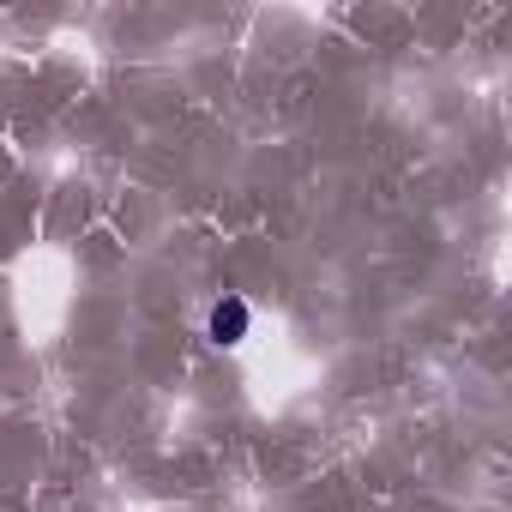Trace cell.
<instances>
[{"label": "cell", "mask_w": 512, "mask_h": 512, "mask_svg": "<svg viewBox=\"0 0 512 512\" xmlns=\"http://www.w3.org/2000/svg\"><path fill=\"white\" fill-rule=\"evenodd\" d=\"M241 338H247V302H241V296H223V302L211 308V344L229 350V344H241Z\"/></svg>", "instance_id": "cell-1"}]
</instances>
